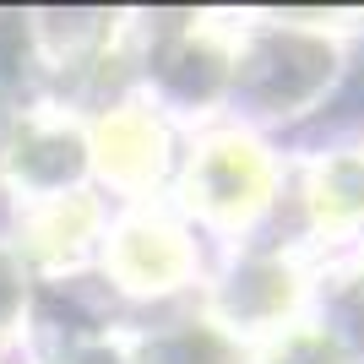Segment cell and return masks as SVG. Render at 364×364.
Masks as SVG:
<instances>
[{
  "mask_svg": "<svg viewBox=\"0 0 364 364\" xmlns=\"http://www.w3.org/2000/svg\"><path fill=\"white\" fill-rule=\"evenodd\" d=\"M82 164V141L65 131V125H16V152H11V168L22 185H38V191H55V185Z\"/></svg>",
  "mask_w": 364,
  "mask_h": 364,
  "instance_id": "obj_6",
  "label": "cell"
},
{
  "mask_svg": "<svg viewBox=\"0 0 364 364\" xmlns=\"http://www.w3.org/2000/svg\"><path fill=\"white\" fill-rule=\"evenodd\" d=\"M326 76H332V49L316 44V38H299V33L261 38V44L234 65L240 92H250V104H256L261 114H289Z\"/></svg>",
  "mask_w": 364,
  "mask_h": 364,
  "instance_id": "obj_2",
  "label": "cell"
},
{
  "mask_svg": "<svg viewBox=\"0 0 364 364\" xmlns=\"http://www.w3.org/2000/svg\"><path fill=\"white\" fill-rule=\"evenodd\" d=\"M109 267H114V277H120L125 289H141V294L180 289V277L191 272L185 228L158 218V213L131 218V223H120L114 240H109Z\"/></svg>",
  "mask_w": 364,
  "mask_h": 364,
  "instance_id": "obj_3",
  "label": "cell"
},
{
  "mask_svg": "<svg viewBox=\"0 0 364 364\" xmlns=\"http://www.w3.org/2000/svg\"><path fill=\"white\" fill-rule=\"evenodd\" d=\"M16 310H22V272H16L11 256H0V337L11 332Z\"/></svg>",
  "mask_w": 364,
  "mask_h": 364,
  "instance_id": "obj_10",
  "label": "cell"
},
{
  "mask_svg": "<svg viewBox=\"0 0 364 364\" xmlns=\"http://www.w3.org/2000/svg\"><path fill=\"white\" fill-rule=\"evenodd\" d=\"M316 213L321 223H353L364 218V158H326L316 168Z\"/></svg>",
  "mask_w": 364,
  "mask_h": 364,
  "instance_id": "obj_9",
  "label": "cell"
},
{
  "mask_svg": "<svg viewBox=\"0 0 364 364\" xmlns=\"http://www.w3.org/2000/svg\"><path fill=\"white\" fill-rule=\"evenodd\" d=\"M294 304V277L277 267V261H256V267H245L234 277V289H228V326L234 332H261V326H272L283 321V310Z\"/></svg>",
  "mask_w": 364,
  "mask_h": 364,
  "instance_id": "obj_7",
  "label": "cell"
},
{
  "mask_svg": "<svg viewBox=\"0 0 364 364\" xmlns=\"http://www.w3.org/2000/svg\"><path fill=\"white\" fill-rule=\"evenodd\" d=\"M267 196H272V158L250 136H240V131L213 136L191 158L185 201H191L207 223H223V228L250 223V218L267 207Z\"/></svg>",
  "mask_w": 364,
  "mask_h": 364,
  "instance_id": "obj_1",
  "label": "cell"
},
{
  "mask_svg": "<svg viewBox=\"0 0 364 364\" xmlns=\"http://www.w3.org/2000/svg\"><path fill=\"white\" fill-rule=\"evenodd\" d=\"M92 228H98V201L71 191V196H55L49 207H38L28 223V250L49 267H60V261H76L82 256V245L92 240Z\"/></svg>",
  "mask_w": 364,
  "mask_h": 364,
  "instance_id": "obj_5",
  "label": "cell"
},
{
  "mask_svg": "<svg viewBox=\"0 0 364 364\" xmlns=\"http://www.w3.org/2000/svg\"><path fill=\"white\" fill-rule=\"evenodd\" d=\"M92 152H98V168L114 185L141 191V185H152L164 174V125L136 104L109 109L98 120V131H92Z\"/></svg>",
  "mask_w": 364,
  "mask_h": 364,
  "instance_id": "obj_4",
  "label": "cell"
},
{
  "mask_svg": "<svg viewBox=\"0 0 364 364\" xmlns=\"http://www.w3.org/2000/svg\"><path fill=\"white\" fill-rule=\"evenodd\" d=\"M234 343L218 332L213 321H185L180 332H164L152 337L141 364H234Z\"/></svg>",
  "mask_w": 364,
  "mask_h": 364,
  "instance_id": "obj_8",
  "label": "cell"
}]
</instances>
